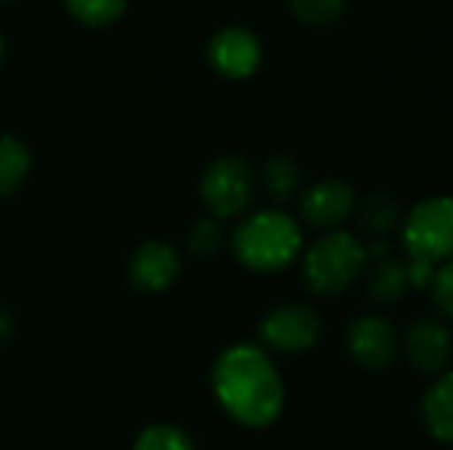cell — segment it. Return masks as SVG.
Returning <instances> with one entry per match:
<instances>
[{"label":"cell","instance_id":"cell-10","mask_svg":"<svg viewBox=\"0 0 453 450\" xmlns=\"http://www.w3.org/2000/svg\"><path fill=\"white\" fill-rule=\"evenodd\" d=\"M207 61L226 80H247L263 64V42L247 27H223L207 42Z\"/></svg>","mask_w":453,"mask_h":450},{"label":"cell","instance_id":"cell-13","mask_svg":"<svg viewBox=\"0 0 453 450\" xmlns=\"http://www.w3.org/2000/svg\"><path fill=\"white\" fill-rule=\"evenodd\" d=\"M419 414L430 438L453 448V369L435 377L425 390Z\"/></svg>","mask_w":453,"mask_h":450},{"label":"cell","instance_id":"cell-17","mask_svg":"<svg viewBox=\"0 0 453 450\" xmlns=\"http://www.w3.org/2000/svg\"><path fill=\"white\" fill-rule=\"evenodd\" d=\"M226 247V231L223 223L215 217H202L196 220L188 233H186V249L188 255H194L196 260H212L220 255V249Z\"/></svg>","mask_w":453,"mask_h":450},{"label":"cell","instance_id":"cell-24","mask_svg":"<svg viewBox=\"0 0 453 450\" xmlns=\"http://www.w3.org/2000/svg\"><path fill=\"white\" fill-rule=\"evenodd\" d=\"M3 50H5V45H3V34H0V61H3Z\"/></svg>","mask_w":453,"mask_h":450},{"label":"cell","instance_id":"cell-16","mask_svg":"<svg viewBox=\"0 0 453 450\" xmlns=\"http://www.w3.org/2000/svg\"><path fill=\"white\" fill-rule=\"evenodd\" d=\"M32 154L16 135H0V199L13 196L29 178Z\"/></svg>","mask_w":453,"mask_h":450},{"label":"cell","instance_id":"cell-22","mask_svg":"<svg viewBox=\"0 0 453 450\" xmlns=\"http://www.w3.org/2000/svg\"><path fill=\"white\" fill-rule=\"evenodd\" d=\"M403 265H406L409 286L411 289H427L430 292V286L435 281V273H438V265L430 263V260H422V257H406Z\"/></svg>","mask_w":453,"mask_h":450},{"label":"cell","instance_id":"cell-18","mask_svg":"<svg viewBox=\"0 0 453 450\" xmlns=\"http://www.w3.org/2000/svg\"><path fill=\"white\" fill-rule=\"evenodd\" d=\"M64 5L85 27H109L125 13L127 0H64Z\"/></svg>","mask_w":453,"mask_h":450},{"label":"cell","instance_id":"cell-20","mask_svg":"<svg viewBox=\"0 0 453 450\" xmlns=\"http://www.w3.org/2000/svg\"><path fill=\"white\" fill-rule=\"evenodd\" d=\"M289 8L303 24L324 27L334 24L345 13L348 0H289Z\"/></svg>","mask_w":453,"mask_h":450},{"label":"cell","instance_id":"cell-14","mask_svg":"<svg viewBox=\"0 0 453 450\" xmlns=\"http://www.w3.org/2000/svg\"><path fill=\"white\" fill-rule=\"evenodd\" d=\"M409 289L411 286H409V278H406L403 260L388 257V260L372 263V268L366 271V294L380 308L398 305L406 297Z\"/></svg>","mask_w":453,"mask_h":450},{"label":"cell","instance_id":"cell-15","mask_svg":"<svg viewBox=\"0 0 453 450\" xmlns=\"http://www.w3.org/2000/svg\"><path fill=\"white\" fill-rule=\"evenodd\" d=\"M260 183L265 188V194L284 204V202H292L297 194H303V172H300V164L287 156V154H273L263 162V170H260Z\"/></svg>","mask_w":453,"mask_h":450},{"label":"cell","instance_id":"cell-12","mask_svg":"<svg viewBox=\"0 0 453 450\" xmlns=\"http://www.w3.org/2000/svg\"><path fill=\"white\" fill-rule=\"evenodd\" d=\"M353 217H356V228H358L356 236L364 244H372V241H388V236L401 228L403 210L390 194L374 191V194H366L356 204Z\"/></svg>","mask_w":453,"mask_h":450},{"label":"cell","instance_id":"cell-23","mask_svg":"<svg viewBox=\"0 0 453 450\" xmlns=\"http://www.w3.org/2000/svg\"><path fill=\"white\" fill-rule=\"evenodd\" d=\"M16 337V318L11 310L0 308V345H8Z\"/></svg>","mask_w":453,"mask_h":450},{"label":"cell","instance_id":"cell-25","mask_svg":"<svg viewBox=\"0 0 453 450\" xmlns=\"http://www.w3.org/2000/svg\"><path fill=\"white\" fill-rule=\"evenodd\" d=\"M0 3H13V0H0Z\"/></svg>","mask_w":453,"mask_h":450},{"label":"cell","instance_id":"cell-26","mask_svg":"<svg viewBox=\"0 0 453 450\" xmlns=\"http://www.w3.org/2000/svg\"><path fill=\"white\" fill-rule=\"evenodd\" d=\"M451 450H453V448H451Z\"/></svg>","mask_w":453,"mask_h":450},{"label":"cell","instance_id":"cell-6","mask_svg":"<svg viewBox=\"0 0 453 450\" xmlns=\"http://www.w3.org/2000/svg\"><path fill=\"white\" fill-rule=\"evenodd\" d=\"M324 321L316 308L305 302H284L271 308L257 326V345L268 353L300 355L319 345Z\"/></svg>","mask_w":453,"mask_h":450},{"label":"cell","instance_id":"cell-2","mask_svg":"<svg viewBox=\"0 0 453 450\" xmlns=\"http://www.w3.org/2000/svg\"><path fill=\"white\" fill-rule=\"evenodd\" d=\"M231 252L252 273H281L305 252L303 225L276 207L250 212L231 236Z\"/></svg>","mask_w":453,"mask_h":450},{"label":"cell","instance_id":"cell-19","mask_svg":"<svg viewBox=\"0 0 453 450\" xmlns=\"http://www.w3.org/2000/svg\"><path fill=\"white\" fill-rule=\"evenodd\" d=\"M133 450H196V446L178 424H151L135 438Z\"/></svg>","mask_w":453,"mask_h":450},{"label":"cell","instance_id":"cell-8","mask_svg":"<svg viewBox=\"0 0 453 450\" xmlns=\"http://www.w3.org/2000/svg\"><path fill=\"white\" fill-rule=\"evenodd\" d=\"M406 363L422 377H441L451 369L453 334L443 318H417L401 337Z\"/></svg>","mask_w":453,"mask_h":450},{"label":"cell","instance_id":"cell-9","mask_svg":"<svg viewBox=\"0 0 453 450\" xmlns=\"http://www.w3.org/2000/svg\"><path fill=\"white\" fill-rule=\"evenodd\" d=\"M356 204L358 196L348 180L321 178L300 194V217L311 228L321 233H332V231H342V225L353 217Z\"/></svg>","mask_w":453,"mask_h":450},{"label":"cell","instance_id":"cell-3","mask_svg":"<svg viewBox=\"0 0 453 450\" xmlns=\"http://www.w3.org/2000/svg\"><path fill=\"white\" fill-rule=\"evenodd\" d=\"M369 271L366 244L350 231L321 233L300 257L303 284L319 297H340Z\"/></svg>","mask_w":453,"mask_h":450},{"label":"cell","instance_id":"cell-7","mask_svg":"<svg viewBox=\"0 0 453 450\" xmlns=\"http://www.w3.org/2000/svg\"><path fill=\"white\" fill-rule=\"evenodd\" d=\"M345 350L364 371H385L401 353V337L380 313H361L345 326Z\"/></svg>","mask_w":453,"mask_h":450},{"label":"cell","instance_id":"cell-21","mask_svg":"<svg viewBox=\"0 0 453 450\" xmlns=\"http://www.w3.org/2000/svg\"><path fill=\"white\" fill-rule=\"evenodd\" d=\"M430 300L433 308L438 310V318L453 321V260L438 265L435 281L430 286Z\"/></svg>","mask_w":453,"mask_h":450},{"label":"cell","instance_id":"cell-4","mask_svg":"<svg viewBox=\"0 0 453 450\" xmlns=\"http://www.w3.org/2000/svg\"><path fill=\"white\" fill-rule=\"evenodd\" d=\"M401 244L406 257H422L435 265L453 260V196L435 194L403 212Z\"/></svg>","mask_w":453,"mask_h":450},{"label":"cell","instance_id":"cell-1","mask_svg":"<svg viewBox=\"0 0 453 450\" xmlns=\"http://www.w3.org/2000/svg\"><path fill=\"white\" fill-rule=\"evenodd\" d=\"M210 387L223 414L244 430L273 427L287 406L281 371L257 342L226 347L212 363Z\"/></svg>","mask_w":453,"mask_h":450},{"label":"cell","instance_id":"cell-11","mask_svg":"<svg viewBox=\"0 0 453 450\" xmlns=\"http://www.w3.org/2000/svg\"><path fill=\"white\" fill-rule=\"evenodd\" d=\"M183 263L175 247L159 239L143 241L127 263L130 284L143 294H162L180 278Z\"/></svg>","mask_w":453,"mask_h":450},{"label":"cell","instance_id":"cell-5","mask_svg":"<svg viewBox=\"0 0 453 450\" xmlns=\"http://www.w3.org/2000/svg\"><path fill=\"white\" fill-rule=\"evenodd\" d=\"M199 196L204 210L215 220H239L247 215L255 199V172L247 159L223 154L207 164L199 180Z\"/></svg>","mask_w":453,"mask_h":450}]
</instances>
